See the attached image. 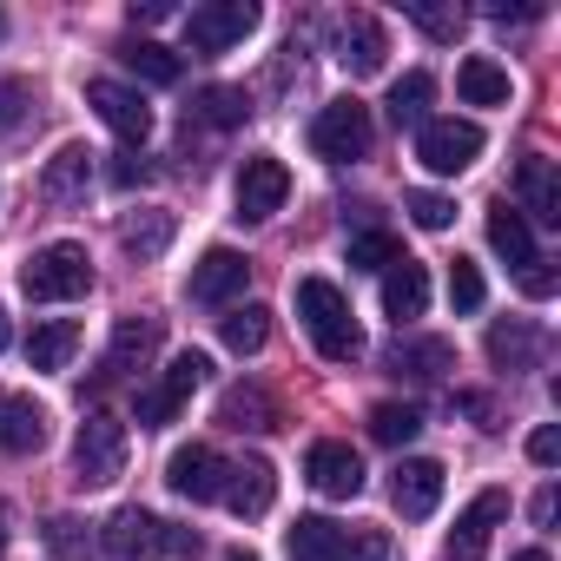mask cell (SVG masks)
Returning a JSON list of instances; mask_svg holds the SVG:
<instances>
[{"label": "cell", "mask_w": 561, "mask_h": 561, "mask_svg": "<svg viewBox=\"0 0 561 561\" xmlns=\"http://www.w3.org/2000/svg\"><path fill=\"white\" fill-rule=\"evenodd\" d=\"M298 318H305L318 357H331V364H357L364 357L357 311H351V298L331 285V277H298Z\"/></svg>", "instance_id": "obj_1"}, {"label": "cell", "mask_w": 561, "mask_h": 561, "mask_svg": "<svg viewBox=\"0 0 561 561\" xmlns=\"http://www.w3.org/2000/svg\"><path fill=\"white\" fill-rule=\"evenodd\" d=\"M21 291L34 305H73V298H87L93 291V257H87V244H73V238L41 244L21 264Z\"/></svg>", "instance_id": "obj_2"}, {"label": "cell", "mask_w": 561, "mask_h": 561, "mask_svg": "<svg viewBox=\"0 0 561 561\" xmlns=\"http://www.w3.org/2000/svg\"><path fill=\"white\" fill-rule=\"evenodd\" d=\"M126 456H133L126 423L106 416V410H93V416L80 423V436H73V482H80V489H113V482L126 476Z\"/></svg>", "instance_id": "obj_3"}, {"label": "cell", "mask_w": 561, "mask_h": 561, "mask_svg": "<svg viewBox=\"0 0 561 561\" xmlns=\"http://www.w3.org/2000/svg\"><path fill=\"white\" fill-rule=\"evenodd\" d=\"M370 139H377V126H370V106H364V100H331V106L311 119V152L331 159V165L364 159Z\"/></svg>", "instance_id": "obj_4"}, {"label": "cell", "mask_w": 561, "mask_h": 561, "mask_svg": "<svg viewBox=\"0 0 561 561\" xmlns=\"http://www.w3.org/2000/svg\"><path fill=\"white\" fill-rule=\"evenodd\" d=\"M416 159L436 172V179H456L482 159V126L476 119H423L416 126Z\"/></svg>", "instance_id": "obj_5"}, {"label": "cell", "mask_w": 561, "mask_h": 561, "mask_svg": "<svg viewBox=\"0 0 561 561\" xmlns=\"http://www.w3.org/2000/svg\"><path fill=\"white\" fill-rule=\"evenodd\" d=\"M205 370H211V364H205V351H179V357L159 370V383L139 397V430H165V423L192 403V390L205 383Z\"/></svg>", "instance_id": "obj_6"}, {"label": "cell", "mask_w": 561, "mask_h": 561, "mask_svg": "<svg viewBox=\"0 0 561 561\" xmlns=\"http://www.w3.org/2000/svg\"><path fill=\"white\" fill-rule=\"evenodd\" d=\"M331 54H337V67H344L351 80H370V73H383V60H390V34H383L377 14H337V21H331Z\"/></svg>", "instance_id": "obj_7"}, {"label": "cell", "mask_w": 561, "mask_h": 561, "mask_svg": "<svg viewBox=\"0 0 561 561\" xmlns=\"http://www.w3.org/2000/svg\"><path fill=\"white\" fill-rule=\"evenodd\" d=\"M285 198H291V172H285V159H271V152L244 159V172H238V218H244V225L277 218V211H285Z\"/></svg>", "instance_id": "obj_8"}, {"label": "cell", "mask_w": 561, "mask_h": 561, "mask_svg": "<svg viewBox=\"0 0 561 561\" xmlns=\"http://www.w3.org/2000/svg\"><path fill=\"white\" fill-rule=\"evenodd\" d=\"M251 27H257V8H251V0H211V8H192V14H185V41H192L198 54H231Z\"/></svg>", "instance_id": "obj_9"}, {"label": "cell", "mask_w": 561, "mask_h": 561, "mask_svg": "<svg viewBox=\"0 0 561 561\" xmlns=\"http://www.w3.org/2000/svg\"><path fill=\"white\" fill-rule=\"evenodd\" d=\"M100 554L106 561H159L165 554V522L152 508H119L100 528Z\"/></svg>", "instance_id": "obj_10"}, {"label": "cell", "mask_w": 561, "mask_h": 561, "mask_svg": "<svg viewBox=\"0 0 561 561\" xmlns=\"http://www.w3.org/2000/svg\"><path fill=\"white\" fill-rule=\"evenodd\" d=\"M87 106H93L126 146H146V133H152V106H146L139 87H126V80H93V87H87Z\"/></svg>", "instance_id": "obj_11"}, {"label": "cell", "mask_w": 561, "mask_h": 561, "mask_svg": "<svg viewBox=\"0 0 561 561\" xmlns=\"http://www.w3.org/2000/svg\"><path fill=\"white\" fill-rule=\"evenodd\" d=\"M165 482H172V495H185V502H218V495H225V456H218L211 443H185V449H172Z\"/></svg>", "instance_id": "obj_12"}, {"label": "cell", "mask_w": 561, "mask_h": 561, "mask_svg": "<svg viewBox=\"0 0 561 561\" xmlns=\"http://www.w3.org/2000/svg\"><path fill=\"white\" fill-rule=\"evenodd\" d=\"M238 522H257V515H271V502H277V469L264 462V456H244V462H225V495H218Z\"/></svg>", "instance_id": "obj_13"}, {"label": "cell", "mask_w": 561, "mask_h": 561, "mask_svg": "<svg viewBox=\"0 0 561 561\" xmlns=\"http://www.w3.org/2000/svg\"><path fill=\"white\" fill-rule=\"evenodd\" d=\"M244 277H251V257H244V251H231V244H211V251L192 264L185 291H192L198 305H231V298L244 291Z\"/></svg>", "instance_id": "obj_14"}, {"label": "cell", "mask_w": 561, "mask_h": 561, "mask_svg": "<svg viewBox=\"0 0 561 561\" xmlns=\"http://www.w3.org/2000/svg\"><path fill=\"white\" fill-rule=\"evenodd\" d=\"M159 337H165V318H152V311L119 318V324H113V344H106V377H133V370H146L152 351H159Z\"/></svg>", "instance_id": "obj_15"}, {"label": "cell", "mask_w": 561, "mask_h": 561, "mask_svg": "<svg viewBox=\"0 0 561 561\" xmlns=\"http://www.w3.org/2000/svg\"><path fill=\"white\" fill-rule=\"evenodd\" d=\"M305 476H311V489H318V495H337V502L364 495V456H357L351 443H311Z\"/></svg>", "instance_id": "obj_16"}, {"label": "cell", "mask_w": 561, "mask_h": 561, "mask_svg": "<svg viewBox=\"0 0 561 561\" xmlns=\"http://www.w3.org/2000/svg\"><path fill=\"white\" fill-rule=\"evenodd\" d=\"M502 515H508V495H502V489H482V495L456 515V528H449V561H482V554H489V535L502 528Z\"/></svg>", "instance_id": "obj_17"}, {"label": "cell", "mask_w": 561, "mask_h": 561, "mask_svg": "<svg viewBox=\"0 0 561 561\" xmlns=\"http://www.w3.org/2000/svg\"><path fill=\"white\" fill-rule=\"evenodd\" d=\"M87 185H93V152H87V146H60V152L41 165V205H54V211L80 205Z\"/></svg>", "instance_id": "obj_18"}, {"label": "cell", "mask_w": 561, "mask_h": 561, "mask_svg": "<svg viewBox=\"0 0 561 561\" xmlns=\"http://www.w3.org/2000/svg\"><path fill=\"white\" fill-rule=\"evenodd\" d=\"M390 502H397V515H410V522L436 515V502H443V462H430V456L397 462V476H390Z\"/></svg>", "instance_id": "obj_19"}, {"label": "cell", "mask_w": 561, "mask_h": 561, "mask_svg": "<svg viewBox=\"0 0 561 561\" xmlns=\"http://www.w3.org/2000/svg\"><path fill=\"white\" fill-rule=\"evenodd\" d=\"M47 449V410L21 390H0V456H34Z\"/></svg>", "instance_id": "obj_20"}, {"label": "cell", "mask_w": 561, "mask_h": 561, "mask_svg": "<svg viewBox=\"0 0 561 561\" xmlns=\"http://www.w3.org/2000/svg\"><path fill=\"white\" fill-rule=\"evenodd\" d=\"M390 377H410V383H436L456 370V344L449 337H397V351L383 357Z\"/></svg>", "instance_id": "obj_21"}, {"label": "cell", "mask_w": 561, "mask_h": 561, "mask_svg": "<svg viewBox=\"0 0 561 561\" xmlns=\"http://www.w3.org/2000/svg\"><path fill=\"white\" fill-rule=\"evenodd\" d=\"M383 311H390L397 324H410V318L430 311V271H423L416 257H397V264L383 271Z\"/></svg>", "instance_id": "obj_22"}, {"label": "cell", "mask_w": 561, "mask_h": 561, "mask_svg": "<svg viewBox=\"0 0 561 561\" xmlns=\"http://www.w3.org/2000/svg\"><path fill=\"white\" fill-rule=\"evenodd\" d=\"M515 192H522L528 218H541V225H561V179H554V159L528 152V159L515 165Z\"/></svg>", "instance_id": "obj_23"}, {"label": "cell", "mask_w": 561, "mask_h": 561, "mask_svg": "<svg viewBox=\"0 0 561 561\" xmlns=\"http://www.w3.org/2000/svg\"><path fill=\"white\" fill-rule=\"evenodd\" d=\"M172 231H179V218H172L165 205H146V211H133V218L119 225V244H126L139 264H152V257L172 251Z\"/></svg>", "instance_id": "obj_24"}, {"label": "cell", "mask_w": 561, "mask_h": 561, "mask_svg": "<svg viewBox=\"0 0 561 561\" xmlns=\"http://www.w3.org/2000/svg\"><path fill=\"white\" fill-rule=\"evenodd\" d=\"M456 93H462V106H508V67H495L489 54H469L462 67H456Z\"/></svg>", "instance_id": "obj_25"}, {"label": "cell", "mask_w": 561, "mask_h": 561, "mask_svg": "<svg viewBox=\"0 0 561 561\" xmlns=\"http://www.w3.org/2000/svg\"><path fill=\"white\" fill-rule=\"evenodd\" d=\"M218 423H225V430H257V436H264V430H277L285 416H277V403H271L257 383H238V390L218 397Z\"/></svg>", "instance_id": "obj_26"}, {"label": "cell", "mask_w": 561, "mask_h": 561, "mask_svg": "<svg viewBox=\"0 0 561 561\" xmlns=\"http://www.w3.org/2000/svg\"><path fill=\"white\" fill-rule=\"evenodd\" d=\"M489 244H495V257H502L508 271H528V264H535V231H528L522 211H508V198L489 211Z\"/></svg>", "instance_id": "obj_27"}, {"label": "cell", "mask_w": 561, "mask_h": 561, "mask_svg": "<svg viewBox=\"0 0 561 561\" xmlns=\"http://www.w3.org/2000/svg\"><path fill=\"white\" fill-rule=\"evenodd\" d=\"M285 548H291V561H337L344 528H337L331 515H298L291 535H285Z\"/></svg>", "instance_id": "obj_28"}, {"label": "cell", "mask_w": 561, "mask_h": 561, "mask_svg": "<svg viewBox=\"0 0 561 561\" xmlns=\"http://www.w3.org/2000/svg\"><path fill=\"white\" fill-rule=\"evenodd\" d=\"M73 351H80V324H67V318L34 324V337H27V364H34V370H67Z\"/></svg>", "instance_id": "obj_29"}, {"label": "cell", "mask_w": 561, "mask_h": 561, "mask_svg": "<svg viewBox=\"0 0 561 561\" xmlns=\"http://www.w3.org/2000/svg\"><path fill=\"white\" fill-rule=\"evenodd\" d=\"M192 119H205V126L231 133V126H244V119H251V93H244V87H205V93L192 100Z\"/></svg>", "instance_id": "obj_30"}, {"label": "cell", "mask_w": 561, "mask_h": 561, "mask_svg": "<svg viewBox=\"0 0 561 561\" xmlns=\"http://www.w3.org/2000/svg\"><path fill=\"white\" fill-rule=\"evenodd\" d=\"M225 351H238V357H257L264 351V337H271V311L264 305H238V311H225Z\"/></svg>", "instance_id": "obj_31"}, {"label": "cell", "mask_w": 561, "mask_h": 561, "mask_svg": "<svg viewBox=\"0 0 561 561\" xmlns=\"http://www.w3.org/2000/svg\"><path fill=\"white\" fill-rule=\"evenodd\" d=\"M119 60H126L139 80H152V87H172V80H179V54H172V47H159V41H126V47H119Z\"/></svg>", "instance_id": "obj_32"}, {"label": "cell", "mask_w": 561, "mask_h": 561, "mask_svg": "<svg viewBox=\"0 0 561 561\" xmlns=\"http://www.w3.org/2000/svg\"><path fill=\"white\" fill-rule=\"evenodd\" d=\"M430 100H436V80H430V73H403V80L390 87V119H397V126H423V119H430Z\"/></svg>", "instance_id": "obj_33"}, {"label": "cell", "mask_w": 561, "mask_h": 561, "mask_svg": "<svg viewBox=\"0 0 561 561\" xmlns=\"http://www.w3.org/2000/svg\"><path fill=\"white\" fill-rule=\"evenodd\" d=\"M416 430H423V410H416V403H377V410H370V436H377L383 449L416 443Z\"/></svg>", "instance_id": "obj_34"}, {"label": "cell", "mask_w": 561, "mask_h": 561, "mask_svg": "<svg viewBox=\"0 0 561 561\" xmlns=\"http://www.w3.org/2000/svg\"><path fill=\"white\" fill-rule=\"evenodd\" d=\"M337 561H403V548H397V535H390V528H377V522H357V528H344V548H337Z\"/></svg>", "instance_id": "obj_35"}, {"label": "cell", "mask_w": 561, "mask_h": 561, "mask_svg": "<svg viewBox=\"0 0 561 561\" xmlns=\"http://www.w3.org/2000/svg\"><path fill=\"white\" fill-rule=\"evenodd\" d=\"M535 351H541V331H528V324H495V331H489V357L508 364V370L528 364Z\"/></svg>", "instance_id": "obj_36"}, {"label": "cell", "mask_w": 561, "mask_h": 561, "mask_svg": "<svg viewBox=\"0 0 561 561\" xmlns=\"http://www.w3.org/2000/svg\"><path fill=\"white\" fill-rule=\"evenodd\" d=\"M27 113H34V87H27L21 73H0V139L21 133V126H27Z\"/></svg>", "instance_id": "obj_37"}, {"label": "cell", "mask_w": 561, "mask_h": 561, "mask_svg": "<svg viewBox=\"0 0 561 561\" xmlns=\"http://www.w3.org/2000/svg\"><path fill=\"white\" fill-rule=\"evenodd\" d=\"M344 257H351L357 271H390V264H397L403 251H397V238H390V231H357Z\"/></svg>", "instance_id": "obj_38"}, {"label": "cell", "mask_w": 561, "mask_h": 561, "mask_svg": "<svg viewBox=\"0 0 561 561\" xmlns=\"http://www.w3.org/2000/svg\"><path fill=\"white\" fill-rule=\"evenodd\" d=\"M47 548H54V561H87L93 554V541H87V528L73 515H54L47 522Z\"/></svg>", "instance_id": "obj_39"}, {"label": "cell", "mask_w": 561, "mask_h": 561, "mask_svg": "<svg viewBox=\"0 0 561 561\" xmlns=\"http://www.w3.org/2000/svg\"><path fill=\"white\" fill-rule=\"evenodd\" d=\"M482 298H489L482 271H476L469 257H456V264H449V305H456V311H482Z\"/></svg>", "instance_id": "obj_40"}, {"label": "cell", "mask_w": 561, "mask_h": 561, "mask_svg": "<svg viewBox=\"0 0 561 561\" xmlns=\"http://www.w3.org/2000/svg\"><path fill=\"white\" fill-rule=\"evenodd\" d=\"M410 21H416L430 41H456V34H462V8H436V0H410Z\"/></svg>", "instance_id": "obj_41"}, {"label": "cell", "mask_w": 561, "mask_h": 561, "mask_svg": "<svg viewBox=\"0 0 561 561\" xmlns=\"http://www.w3.org/2000/svg\"><path fill=\"white\" fill-rule=\"evenodd\" d=\"M403 205H410V218H416L423 231H449V225H456V198H443V192H410Z\"/></svg>", "instance_id": "obj_42"}, {"label": "cell", "mask_w": 561, "mask_h": 561, "mask_svg": "<svg viewBox=\"0 0 561 561\" xmlns=\"http://www.w3.org/2000/svg\"><path fill=\"white\" fill-rule=\"evenodd\" d=\"M528 462H541V469L561 462V430H554V423H541V430L528 436Z\"/></svg>", "instance_id": "obj_43"}, {"label": "cell", "mask_w": 561, "mask_h": 561, "mask_svg": "<svg viewBox=\"0 0 561 561\" xmlns=\"http://www.w3.org/2000/svg\"><path fill=\"white\" fill-rule=\"evenodd\" d=\"M522 291H528V298H548V291H554V271H548V257H535V264L522 271Z\"/></svg>", "instance_id": "obj_44"}, {"label": "cell", "mask_w": 561, "mask_h": 561, "mask_svg": "<svg viewBox=\"0 0 561 561\" xmlns=\"http://www.w3.org/2000/svg\"><path fill=\"white\" fill-rule=\"evenodd\" d=\"M165 554H198V535L192 528H165Z\"/></svg>", "instance_id": "obj_45"}, {"label": "cell", "mask_w": 561, "mask_h": 561, "mask_svg": "<svg viewBox=\"0 0 561 561\" xmlns=\"http://www.w3.org/2000/svg\"><path fill=\"white\" fill-rule=\"evenodd\" d=\"M139 179H146V165H139V159H119V165H113V185H139Z\"/></svg>", "instance_id": "obj_46"}, {"label": "cell", "mask_w": 561, "mask_h": 561, "mask_svg": "<svg viewBox=\"0 0 561 561\" xmlns=\"http://www.w3.org/2000/svg\"><path fill=\"white\" fill-rule=\"evenodd\" d=\"M165 14H172V0H146V8H133V27L139 21H165Z\"/></svg>", "instance_id": "obj_47"}, {"label": "cell", "mask_w": 561, "mask_h": 561, "mask_svg": "<svg viewBox=\"0 0 561 561\" xmlns=\"http://www.w3.org/2000/svg\"><path fill=\"white\" fill-rule=\"evenodd\" d=\"M535 522H541V528L554 522V489H541V495H535Z\"/></svg>", "instance_id": "obj_48"}, {"label": "cell", "mask_w": 561, "mask_h": 561, "mask_svg": "<svg viewBox=\"0 0 561 561\" xmlns=\"http://www.w3.org/2000/svg\"><path fill=\"white\" fill-rule=\"evenodd\" d=\"M508 561H548V554H541V548H522V554H508Z\"/></svg>", "instance_id": "obj_49"}, {"label": "cell", "mask_w": 561, "mask_h": 561, "mask_svg": "<svg viewBox=\"0 0 561 561\" xmlns=\"http://www.w3.org/2000/svg\"><path fill=\"white\" fill-rule=\"evenodd\" d=\"M225 561H257V554H251V548H231V554H225Z\"/></svg>", "instance_id": "obj_50"}, {"label": "cell", "mask_w": 561, "mask_h": 561, "mask_svg": "<svg viewBox=\"0 0 561 561\" xmlns=\"http://www.w3.org/2000/svg\"><path fill=\"white\" fill-rule=\"evenodd\" d=\"M0 351H8V311H0Z\"/></svg>", "instance_id": "obj_51"}, {"label": "cell", "mask_w": 561, "mask_h": 561, "mask_svg": "<svg viewBox=\"0 0 561 561\" xmlns=\"http://www.w3.org/2000/svg\"><path fill=\"white\" fill-rule=\"evenodd\" d=\"M0 554H8V515H0Z\"/></svg>", "instance_id": "obj_52"}, {"label": "cell", "mask_w": 561, "mask_h": 561, "mask_svg": "<svg viewBox=\"0 0 561 561\" xmlns=\"http://www.w3.org/2000/svg\"><path fill=\"white\" fill-rule=\"evenodd\" d=\"M0 34H8V21H0Z\"/></svg>", "instance_id": "obj_53"}]
</instances>
